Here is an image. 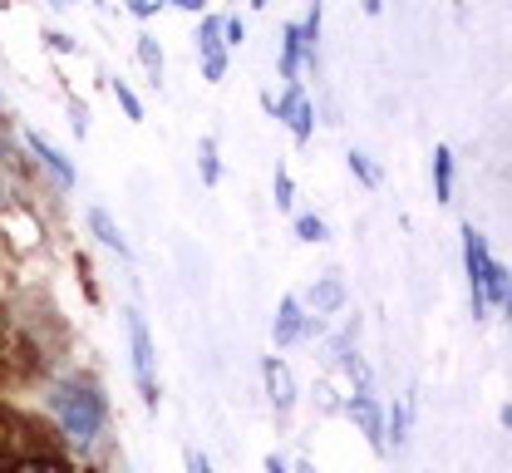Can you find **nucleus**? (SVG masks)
Here are the masks:
<instances>
[{
    "label": "nucleus",
    "mask_w": 512,
    "mask_h": 473,
    "mask_svg": "<svg viewBox=\"0 0 512 473\" xmlns=\"http://www.w3.org/2000/svg\"><path fill=\"white\" fill-rule=\"evenodd\" d=\"M261 375H266L271 405H276V409L296 405V380H291V370H286V360H281V355H266V360H261Z\"/></svg>",
    "instance_id": "5"
},
{
    "label": "nucleus",
    "mask_w": 512,
    "mask_h": 473,
    "mask_svg": "<svg viewBox=\"0 0 512 473\" xmlns=\"http://www.w3.org/2000/svg\"><path fill=\"white\" fill-rule=\"evenodd\" d=\"M89 227L99 232V242H104L109 252H119V257H128V242H124V232H119V222H114V217H109L104 207H94V212H89Z\"/></svg>",
    "instance_id": "10"
},
{
    "label": "nucleus",
    "mask_w": 512,
    "mask_h": 473,
    "mask_svg": "<svg viewBox=\"0 0 512 473\" xmlns=\"http://www.w3.org/2000/svg\"><path fill=\"white\" fill-rule=\"evenodd\" d=\"M345 163H350V173H355V178H360L365 188H380V168H375V163H370L365 153H350Z\"/></svg>",
    "instance_id": "16"
},
{
    "label": "nucleus",
    "mask_w": 512,
    "mask_h": 473,
    "mask_svg": "<svg viewBox=\"0 0 512 473\" xmlns=\"http://www.w3.org/2000/svg\"><path fill=\"white\" fill-rule=\"evenodd\" d=\"M55 409H60V424L79 444H89V439L99 434V424H104V395L89 390V385H60Z\"/></svg>",
    "instance_id": "2"
},
{
    "label": "nucleus",
    "mask_w": 512,
    "mask_h": 473,
    "mask_svg": "<svg viewBox=\"0 0 512 473\" xmlns=\"http://www.w3.org/2000/svg\"><path fill=\"white\" fill-rule=\"evenodd\" d=\"M178 10H202V0H173Z\"/></svg>",
    "instance_id": "28"
},
{
    "label": "nucleus",
    "mask_w": 512,
    "mask_h": 473,
    "mask_svg": "<svg viewBox=\"0 0 512 473\" xmlns=\"http://www.w3.org/2000/svg\"><path fill=\"white\" fill-rule=\"evenodd\" d=\"M128 345H133V375H138L143 405L158 409V400H163V390H158V360H153V336H148V326H143L138 311L128 316Z\"/></svg>",
    "instance_id": "3"
},
{
    "label": "nucleus",
    "mask_w": 512,
    "mask_h": 473,
    "mask_svg": "<svg viewBox=\"0 0 512 473\" xmlns=\"http://www.w3.org/2000/svg\"><path fill=\"white\" fill-rule=\"evenodd\" d=\"M252 5H266V0H252Z\"/></svg>",
    "instance_id": "31"
},
{
    "label": "nucleus",
    "mask_w": 512,
    "mask_h": 473,
    "mask_svg": "<svg viewBox=\"0 0 512 473\" xmlns=\"http://www.w3.org/2000/svg\"><path fill=\"white\" fill-rule=\"evenodd\" d=\"M266 473H286V464L281 459H266Z\"/></svg>",
    "instance_id": "29"
},
{
    "label": "nucleus",
    "mask_w": 512,
    "mask_h": 473,
    "mask_svg": "<svg viewBox=\"0 0 512 473\" xmlns=\"http://www.w3.org/2000/svg\"><path fill=\"white\" fill-rule=\"evenodd\" d=\"M45 45H50V50H74V40H69V35H55V30L45 35Z\"/></svg>",
    "instance_id": "26"
},
{
    "label": "nucleus",
    "mask_w": 512,
    "mask_h": 473,
    "mask_svg": "<svg viewBox=\"0 0 512 473\" xmlns=\"http://www.w3.org/2000/svg\"><path fill=\"white\" fill-rule=\"evenodd\" d=\"M158 5H163V0H128V10H133L138 20H148V15H158Z\"/></svg>",
    "instance_id": "23"
},
{
    "label": "nucleus",
    "mask_w": 512,
    "mask_h": 473,
    "mask_svg": "<svg viewBox=\"0 0 512 473\" xmlns=\"http://www.w3.org/2000/svg\"><path fill=\"white\" fill-rule=\"evenodd\" d=\"M271 109H276V119L296 134V143H306V138H311L316 114H311V99H306V89H301V84H291V94H286L281 104H271Z\"/></svg>",
    "instance_id": "4"
},
{
    "label": "nucleus",
    "mask_w": 512,
    "mask_h": 473,
    "mask_svg": "<svg viewBox=\"0 0 512 473\" xmlns=\"http://www.w3.org/2000/svg\"><path fill=\"white\" fill-rule=\"evenodd\" d=\"M30 148H35V153H40V163H45V168H50V173H55V178H60L64 188H74V163H69V158H64L60 148H50V143H45V138H40V134H30Z\"/></svg>",
    "instance_id": "9"
},
{
    "label": "nucleus",
    "mask_w": 512,
    "mask_h": 473,
    "mask_svg": "<svg viewBox=\"0 0 512 473\" xmlns=\"http://www.w3.org/2000/svg\"><path fill=\"white\" fill-rule=\"evenodd\" d=\"M434 188H439V203L453 198V153L448 148H434Z\"/></svg>",
    "instance_id": "12"
},
{
    "label": "nucleus",
    "mask_w": 512,
    "mask_h": 473,
    "mask_svg": "<svg viewBox=\"0 0 512 473\" xmlns=\"http://www.w3.org/2000/svg\"><path fill=\"white\" fill-rule=\"evenodd\" d=\"M197 50H202V60L227 55V50H222V20H217V15H207V20H202V30H197Z\"/></svg>",
    "instance_id": "11"
},
{
    "label": "nucleus",
    "mask_w": 512,
    "mask_h": 473,
    "mask_svg": "<svg viewBox=\"0 0 512 473\" xmlns=\"http://www.w3.org/2000/svg\"><path fill=\"white\" fill-rule=\"evenodd\" d=\"M222 35H227L222 45H242V35H247V30H242V20H237V15H227V20H222Z\"/></svg>",
    "instance_id": "21"
},
{
    "label": "nucleus",
    "mask_w": 512,
    "mask_h": 473,
    "mask_svg": "<svg viewBox=\"0 0 512 473\" xmlns=\"http://www.w3.org/2000/svg\"><path fill=\"white\" fill-rule=\"evenodd\" d=\"M404 429H409V405L394 409V419H389V439H384V449L389 444H404Z\"/></svg>",
    "instance_id": "19"
},
{
    "label": "nucleus",
    "mask_w": 512,
    "mask_h": 473,
    "mask_svg": "<svg viewBox=\"0 0 512 473\" xmlns=\"http://www.w3.org/2000/svg\"><path fill=\"white\" fill-rule=\"evenodd\" d=\"M271 336H276V345H296V340L306 336V306H301L296 296H281V306H276V326H271Z\"/></svg>",
    "instance_id": "6"
},
{
    "label": "nucleus",
    "mask_w": 512,
    "mask_h": 473,
    "mask_svg": "<svg viewBox=\"0 0 512 473\" xmlns=\"http://www.w3.org/2000/svg\"><path fill=\"white\" fill-rule=\"evenodd\" d=\"M188 473H212V464H207V454H197V449H188Z\"/></svg>",
    "instance_id": "24"
},
{
    "label": "nucleus",
    "mask_w": 512,
    "mask_h": 473,
    "mask_svg": "<svg viewBox=\"0 0 512 473\" xmlns=\"http://www.w3.org/2000/svg\"><path fill=\"white\" fill-rule=\"evenodd\" d=\"M138 60H143V69H148L153 84H163V50H158L153 35H138Z\"/></svg>",
    "instance_id": "13"
},
{
    "label": "nucleus",
    "mask_w": 512,
    "mask_h": 473,
    "mask_svg": "<svg viewBox=\"0 0 512 473\" xmlns=\"http://www.w3.org/2000/svg\"><path fill=\"white\" fill-rule=\"evenodd\" d=\"M114 94H119V104H124V114H128V119L138 124V119H143V104H138V94H133L128 84H119V79H114Z\"/></svg>",
    "instance_id": "18"
},
{
    "label": "nucleus",
    "mask_w": 512,
    "mask_h": 473,
    "mask_svg": "<svg viewBox=\"0 0 512 473\" xmlns=\"http://www.w3.org/2000/svg\"><path fill=\"white\" fill-rule=\"evenodd\" d=\"M463 247H468V271H473V311L478 316H488V306H508V271L503 262H493L488 257V247H483V237L473 232V227H463Z\"/></svg>",
    "instance_id": "1"
},
{
    "label": "nucleus",
    "mask_w": 512,
    "mask_h": 473,
    "mask_svg": "<svg viewBox=\"0 0 512 473\" xmlns=\"http://www.w3.org/2000/svg\"><path fill=\"white\" fill-rule=\"evenodd\" d=\"M296 237L301 242H325V222L320 217H296Z\"/></svg>",
    "instance_id": "17"
},
{
    "label": "nucleus",
    "mask_w": 512,
    "mask_h": 473,
    "mask_svg": "<svg viewBox=\"0 0 512 473\" xmlns=\"http://www.w3.org/2000/svg\"><path fill=\"white\" fill-rule=\"evenodd\" d=\"M281 74L296 84V69H301V60H306V35H301V25L291 20V25H281Z\"/></svg>",
    "instance_id": "8"
},
{
    "label": "nucleus",
    "mask_w": 512,
    "mask_h": 473,
    "mask_svg": "<svg viewBox=\"0 0 512 473\" xmlns=\"http://www.w3.org/2000/svg\"><path fill=\"white\" fill-rule=\"evenodd\" d=\"M291 203H296V198H291V178H286V168H281V173H276V207L291 212Z\"/></svg>",
    "instance_id": "20"
},
{
    "label": "nucleus",
    "mask_w": 512,
    "mask_h": 473,
    "mask_svg": "<svg viewBox=\"0 0 512 473\" xmlns=\"http://www.w3.org/2000/svg\"><path fill=\"white\" fill-rule=\"evenodd\" d=\"M15 473H69V469H60V464H20Z\"/></svg>",
    "instance_id": "25"
},
{
    "label": "nucleus",
    "mask_w": 512,
    "mask_h": 473,
    "mask_svg": "<svg viewBox=\"0 0 512 473\" xmlns=\"http://www.w3.org/2000/svg\"><path fill=\"white\" fill-rule=\"evenodd\" d=\"M296 473H316V469H311V464H306V459H296Z\"/></svg>",
    "instance_id": "30"
},
{
    "label": "nucleus",
    "mask_w": 512,
    "mask_h": 473,
    "mask_svg": "<svg viewBox=\"0 0 512 473\" xmlns=\"http://www.w3.org/2000/svg\"><path fill=\"white\" fill-rule=\"evenodd\" d=\"M202 74H207V79L217 84V79L227 74V55H212V60H202Z\"/></svg>",
    "instance_id": "22"
},
{
    "label": "nucleus",
    "mask_w": 512,
    "mask_h": 473,
    "mask_svg": "<svg viewBox=\"0 0 512 473\" xmlns=\"http://www.w3.org/2000/svg\"><path fill=\"white\" fill-rule=\"evenodd\" d=\"M350 414L360 419V429H365V439L384 449V419H380V405H375V395H355L350 400Z\"/></svg>",
    "instance_id": "7"
},
{
    "label": "nucleus",
    "mask_w": 512,
    "mask_h": 473,
    "mask_svg": "<svg viewBox=\"0 0 512 473\" xmlns=\"http://www.w3.org/2000/svg\"><path fill=\"white\" fill-rule=\"evenodd\" d=\"M197 168H202V183H207V188H217L222 163H217V143H212V138H202V143H197Z\"/></svg>",
    "instance_id": "14"
},
{
    "label": "nucleus",
    "mask_w": 512,
    "mask_h": 473,
    "mask_svg": "<svg viewBox=\"0 0 512 473\" xmlns=\"http://www.w3.org/2000/svg\"><path fill=\"white\" fill-rule=\"evenodd\" d=\"M360 5H365V15H380L384 10V0H360Z\"/></svg>",
    "instance_id": "27"
},
{
    "label": "nucleus",
    "mask_w": 512,
    "mask_h": 473,
    "mask_svg": "<svg viewBox=\"0 0 512 473\" xmlns=\"http://www.w3.org/2000/svg\"><path fill=\"white\" fill-rule=\"evenodd\" d=\"M311 301H316L320 311H335V306H340V301H345V286H340V281H330V276H325V281H320L316 291H311Z\"/></svg>",
    "instance_id": "15"
}]
</instances>
